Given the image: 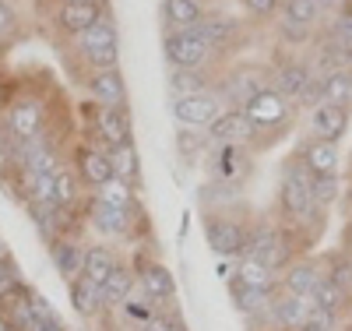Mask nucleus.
<instances>
[{"mask_svg":"<svg viewBox=\"0 0 352 331\" xmlns=\"http://www.w3.org/2000/svg\"><path fill=\"white\" fill-rule=\"evenodd\" d=\"M310 184H314V173L300 159H292L282 176V187H278V201L292 222H310L317 215V201H314Z\"/></svg>","mask_w":352,"mask_h":331,"instance_id":"obj_1","label":"nucleus"},{"mask_svg":"<svg viewBox=\"0 0 352 331\" xmlns=\"http://www.w3.org/2000/svg\"><path fill=\"white\" fill-rule=\"evenodd\" d=\"M272 85V74L264 71V67H254V64H243V67H236V71H229V74H222V78H215V88L212 92L219 96V103L222 106H229V109H243L261 88H268Z\"/></svg>","mask_w":352,"mask_h":331,"instance_id":"obj_2","label":"nucleus"},{"mask_svg":"<svg viewBox=\"0 0 352 331\" xmlns=\"http://www.w3.org/2000/svg\"><path fill=\"white\" fill-rule=\"evenodd\" d=\"M162 53L173 67H187V71H201L212 64L215 50L204 43V36L197 28H176V32H166L162 39Z\"/></svg>","mask_w":352,"mask_h":331,"instance_id":"obj_3","label":"nucleus"},{"mask_svg":"<svg viewBox=\"0 0 352 331\" xmlns=\"http://www.w3.org/2000/svg\"><path fill=\"white\" fill-rule=\"evenodd\" d=\"M247 120H250V127H254V134H264V131H275V127H282L285 120L292 116V103L285 99V96H278L275 88L268 85V88H261V92L240 109Z\"/></svg>","mask_w":352,"mask_h":331,"instance_id":"obj_4","label":"nucleus"},{"mask_svg":"<svg viewBox=\"0 0 352 331\" xmlns=\"http://www.w3.org/2000/svg\"><path fill=\"white\" fill-rule=\"evenodd\" d=\"M88 124H92V131L99 134L102 152H109V148H116V145H127L131 134H134L127 106H99L96 103V109H88Z\"/></svg>","mask_w":352,"mask_h":331,"instance_id":"obj_5","label":"nucleus"},{"mask_svg":"<svg viewBox=\"0 0 352 331\" xmlns=\"http://www.w3.org/2000/svg\"><path fill=\"white\" fill-rule=\"evenodd\" d=\"M289 236L275 226H257L250 236H247V257L268 264L272 272H278V268L289 264Z\"/></svg>","mask_w":352,"mask_h":331,"instance_id":"obj_6","label":"nucleus"},{"mask_svg":"<svg viewBox=\"0 0 352 331\" xmlns=\"http://www.w3.org/2000/svg\"><path fill=\"white\" fill-rule=\"evenodd\" d=\"M43 124H46V106L43 99L36 96H14L8 103V127H11V138L18 141H32L43 134Z\"/></svg>","mask_w":352,"mask_h":331,"instance_id":"obj_7","label":"nucleus"},{"mask_svg":"<svg viewBox=\"0 0 352 331\" xmlns=\"http://www.w3.org/2000/svg\"><path fill=\"white\" fill-rule=\"evenodd\" d=\"M247 229L236 219H226V215H212L204 222V239L219 257H243L247 254Z\"/></svg>","mask_w":352,"mask_h":331,"instance_id":"obj_8","label":"nucleus"},{"mask_svg":"<svg viewBox=\"0 0 352 331\" xmlns=\"http://www.w3.org/2000/svg\"><path fill=\"white\" fill-rule=\"evenodd\" d=\"M226 106L219 103L215 92H201V96H176L173 99V116L180 127H208L212 120L222 113Z\"/></svg>","mask_w":352,"mask_h":331,"instance_id":"obj_9","label":"nucleus"},{"mask_svg":"<svg viewBox=\"0 0 352 331\" xmlns=\"http://www.w3.org/2000/svg\"><path fill=\"white\" fill-rule=\"evenodd\" d=\"M102 18H106L102 0H60V8H56V25H60V32H67L74 39Z\"/></svg>","mask_w":352,"mask_h":331,"instance_id":"obj_10","label":"nucleus"},{"mask_svg":"<svg viewBox=\"0 0 352 331\" xmlns=\"http://www.w3.org/2000/svg\"><path fill=\"white\" fill-rule=\"evenodd\" d=\"M310 131L320 141H342V134L349 131V106L345 103H320L310 109Z\"/></svg>","mask_w":352,"mask_h":331,"instance_id":"obj_11","label":"nucleus"},{"mask_svg":"<svg viewBox=\"0 0 352 331\" xmlns=\"http://www.w3.org/2000/svg\"><path fill=\"white\" fill-rule=\"evenodd\" d=\"M317 74H314V67L307 64V60H285L282 67H275L272 71V88L278 96H285L292 106H296V99L303 96V88L314 81Z\"/></svg>","mask_w":352,"mask_h":331,"instance_id":"obj_12","label":"nucleus"},{"mask_svg":"<svg viewBox=\"0 0 352 331\" xmlns=\"http://www.w3.org/2000/svg\"><path fill=\"white\" fill-rule=\"evenodd\" d=\"M204 131H208L212 145H247V141H254V127L240 109H222Z\"/></svg>","mask_w":352,"mask_h":331,"instance_id":"obj_13","label":"nucleus"},{"mask_svg":"<svg viewBox=\"0 0 352 331\" xmlns=\"http://www.w3.org/2000/svg\"><path fill=\"white\" fill-rule=\"evenodd\" d=\"M300 162H303L314 176H338V169H342V152H338L335 141L310 138V141H303V148H300Z\"/></svg>","mask_w":352,"mask_h":331,"instance_id":"obj_14","label":"nucleus"},{"mask_svg":"<svg viewBox=\"0 0 352 331\" xmlns=\"http://www.w3.org/2000/svg\"><path fill=\"white\" fill-rule=\"evenodd\" d=\"M88 92H92V103H99V106H127V81H124L120 67L92 71L88 74Z\"/></svg>","mask_w":352,"mask_h":331,"instance_id":"obj_15","label":"nucleus"},{"mask_svg":"<svg viewBox=\"0 0 352 331\" xmlns=\"http://www.w3.org/2000/svg\"><path fill=\"white\" fill-rule=\"evenodd\" d=\"M310 299L303 296H292V292H282V296H272V307H268V317L275 321V328H285V331H300L307 314H310Z\"/></svg>","mask_w":352,"mask_h":331,"instance_id":"obj_16","label":"nucleus"},{"mask_svg":"<svg viewBox=\"0 0 352 331\" xmlns=\"http://www.w3.org/2000/svg\"><path fill=\"white\" fill-rule=\"evenodd\" d=\"M197 32L204 36V43L219 53V50H226L232 39L240 36V18H232V14H208V11H204V18L197 21Z\"/></svg>","mask_w":352,"mask_h":331,"instance_id":"obj_17","label":"nucleus"},{"mask_svg":"<svg viewBox=\"0 0 352 331\" xmlns=\"http://www.w3.org/2000/svg\"><path fill=\"white\" fill-rule=\"evenodd\" d=\"M88 219H92V226H96L99 233H106V236H124V233L131 229V222H134L127 208H113V204H106V201H99V197H92Z\"/></svg>","mask_w":352,"mask_h":331,"instance_id":"obj_18","label":"nucleus"},{"mask_svg":"<svg viewBox=\"0 0 352 331\" xmlns=\"http://www.w3.org/2000/svg\"><path fill=\"white\" fill-rule=\"evenodd\" d=\"M141 292L148 296L152 307L173 299L176 282H173V275H169V268H162V264H144V268H141Z\"/></svg>","mask_w":352,"mask_h":331,"instance_id":"obj_19","label":"nucleus"},{"mask_svg":"<svg viewBox=\"0 0 352 331\" xmlns=\"http://www.w3.org/2000/svg\"><path fill=\"white\" fill-rule=\"evenodd\" d=\"M78 176L85 180V184H92V187H102L106 180L113 176L109 156L102 152V148H96V145L81 148V152H78Z\"/></svg>","mask_w":352,"mask_h":331,"instance_id":"obj_20","label":"nucleus"},{"mask_svg":"<svg viewBox=\"0 0 352 331\" xmlns=\"http://www.w3.org/2000/svg\"><path fill=\"white\" fill-rule=\"evenodd\" d=\"M243 173V145H212V176L219 184H232Z\"/></svg>","mask_w":352,"mask_h":331,"instance_id":"obj_21","label":"nucleus"},{"mask_svg":"<svg viewBox=\"0 0 352 331\" xmlns=\"http://www.w3.org/2000/svg\"><path fill=\"white\" fill-rule=\"evenodd\" d=\"M99 292H102V307H124L131 299V292H134V272L124 268V264H116L113 272L102 279Z\"/></svg>","mask_w":352,"mask_h":331,"instance_id":"obj_22","label":"nucleus"},{"mask_svg":"<svg viewBox=\"0 0 352 331\" xmlns=\"http://www.w3.org/2000/svg\"><path fill=\"white\" fill-rule=\"evenodd\" d=\"M169 88H173V99H176V96H201V92H212V88H215V78H212L208 67H201V71L173 67Z\"/></svg>","mask_w":352,"mask_h":331,"instance_id":"obj_23","label":"nucleus"},{"mask_svg":"<svg viewBox=\"0 0 352 331\" xmlns=\"http://www.w3.org/2000/svg\"><path fill=\"white\" fill-rule=\"evenodd\" d=\"M78 50L85 53H102V50H120V36H116V25L113 21H96L92 28H85L78 36Z\"/></svg>","mask_w":352,"mask_h":331,"instance_id":"obj_24","label":"nucleus"},{"mask_svg":"<svg viewBox=\"0 0 352 331\" xmlns=\"http://www.w3.org/2000/svg\"><path fill=\"white\" fill-rule=\"evenodd\" d=\"M106 156H109V166H113V176H116V180H124V184H131V187L141 180V162H138V148H134V141L109 148Z\"/></svg>","mask_w":352,"mask_h":331,"instance_id":"obj_25","label":"nucleus"},{"mask_svg":"<svg viewBox=\"0 0 352 331\" xmlns=\"http://www.w3.org/2000/svg\"><path fill=\"white\" fill-rule=\"evenodd\" d=\"M162 14H166V25L173 28H197V21L204 18V8L201 0H162Z\"/></svg>","mask_w":352,"mask_h":331,"instance_id":"obj_26","label":"nucleus"},{"mask_svg":"<svg viewBox=\"0 0 352 331\" xmlns=\"http://www.w3.org/2000/svg\"><path fill=\"white\" fill-rule=\"evenodd\" d=\"M275 272L268 264H261V261H254V257H240L236 261V279L232 282H240V286H250V289H268V292H275Z\"/></svg>","mask_w":352,"mask_h":331,"instance_id":"obj_27","label":"nucleus"},{"mask_svg":"<svg viewBox=\"0 0 352 331\" xmlns=\"http://www.w3.org/2000/svg\"><path fill=\"white\" fill-rule=\"evenodd\" d=\"M71 303H74V310L81 317H96L102 310V292H99V286L92 279L78 275V279H71Z\"/></svg>","mask_w":352,"mask_h":331,"instance_id":"obj_28","label":"nucleus"},{"mask_svg":"<svg viewBox=\"0 0 352 331\" xmlns=\"http://www.w3.org/2000/svg\"><path fill=\"white\" fill-rule=\"evenodd\" d=\"M320 103H352V67L320 74Z\"/></svg>","mask_w":352,"mask_h":331,"instance_id":"obj_29","label":"nucleus"},{"mask_svg":"<svg viewBox=\"0 0 352 331\" xmlns=\"http://www.w3.org/2000/svg\"><path fill=\"white\" fill-rule=\"evenodd\" d=\"M53 264H56V272H60L67 282L81 275V264H85V250L78 244H71V239H53Z\"/></svg>","mask_w":352,"mask_h":331,"instance_id":"obj_30","label":"nucleus"},{"mask_svg":"<svg viewBox=\"0 0 352 331\" xmlns=\"http://www.w3.org/2000/svg\"><path fill=\"white\" fill-rule=\"evenodd\" d=\"M317 282H320V272H317L314 264H292L289 272H285V279H282V292L310 299V292L317 289Z\"/></svg>","mask_w":352,"mask_h":331,"instance_id":"obj_31","label":"nucleus"},{"mask_svg":"<svg viewBox=\"0 0 352 331\" xmlns=\"http://www.w3.org/2000/svg\"><path fill=\"white\" fill-rule=\"evenodd\" d=\"M208 148H212L208 131H201V127H180L176 131V152H180L184 162H197Z\"/></svg>","mask_w":352,"mask_h":331,"instance_id":"obj_32","label":"nucleus"},{"mask_svg":"<svg viewBox=\"0 0 352 331\" xmlns=\"http://www.w3.org/2000/svg\"><path fill=\"white\" fill-rule=\"evenodd\" d=\"M345 299H349V292H345L331 275H320L317 289L310 292V303H314V307H320V310H331V314H342Z\"/></svg>","mask_w":352,"mask_h":331,"instance_id":"obj_33","label":"nucleus"},{"mask_svg":"<svg viewBox=\"0 0 352 331\" xmlns=\"http://www.w3.org/2000/svg\"><path fill=\"white\" fill-rule=\"evenodd\" d=\"M116 268V257L109 247H88L85 250V264H81V275L85 279H92L96 286H102V279Z\"/></svg>","mask_w":352,"mask_h":331,"instance_id":"obj_34","label":"nucleus"},{"mask_svg":"<svg viewBox=\"0 0 352 331\" xmlns=\"http://www.w3.org/2000/svg\"><path fill=\"white\" fill-rule=\"evenodd\" d=\"M232 299H236V307L243 314H254V317H264L272 307L268 289H250V286H240V282H232Z\"/></svg>","mask_w":352,"mask_h":331,"instance_id":"obj_35","label":"nucleus"},{"mask_svg":"<svg viewBox=\"0 0 352 331\" xmlns=\"http://www.w3.org/2000/svg\"><path fill=\"white\" fill-rule=\"evenodd\" d=\"M96 197L113 204V208H127V212H134V187L124 184V180H116V176H109L102 187H96Z\"/></svg>","mask_w":352,"mask_h":331,"instance_id":"obj_36","label":"nucleus"},{"mask_svg":"<svg viewBox=\"0 0 352 331\" xmlns=\"http://www.w3.org/2000/svg\"><path fill=\"white\" fill-rule=\"evenodd\" d=\"M282 18L296 21V25H307V28H317V21H320V8H317V0H285Z\"/></svg>","mask_w":352,"mask_h":331,"instance_id":"obj_37","label":"nucleus"},{"mask_svg":"<svg viewBox=\"0 0 352 331\" xmlns=\"http://www.w3.org/2000/svg\"><path fill=\"white\" fill-rule=\"evenodd\" d=\"M32 331H64V321L53 314V307L46 303L43 296H32Z\"/></svg>","mask_w":352,"mask_h":331,"instance_id":"obj_38","label":"nucleus"},{"mask_svg":"<svg viewBox=\"0 0 352 331\" xmlns=\"http://www.w3.org/2000/svg\"><path fill=\"white\" fill-rule=\"evenodd\" d=\"M53 201H56V208H67L78 201V176L71 169H60L53 176Z\"/></svg>","mask_w":352,"mask_h":331,"instance_id":"obj_39","label":"nucleus"},{"mask_svg":"<svg viewBox=\"0 0 352 331\" xmlns=\"http://www.w3.org/2000/svg\"><path fill=\"white\" fill-rule=\"evenodd\" d=\"M310 191H314L317 208H328V204H335L338 194H342V180H338V176H314Z\"/></svg>","mask_w":352,"mask_h":331,"instance_id":"obj_40","label":"nucleus"},{"mask_svg":"<svg viewBox=\"0 0 352 331\" xmlns=\"http://www.w3.org/2000/svg\"><path fill=\"white\" fill-rule=\"evenodd\" d=\"M300 331H342V321H338V314H331V310L310 307V314H307V321H303Z\"/></svg>","mask_w":352,"mask_h":331,"instance_id":"obj_41","label":"nucleus"},{"mask_svg":"<svg viewBox=\"0 0 352 331\" xmlns=\"http://www.w3.org/2000/svg\"><path fill=\"white\" fill-rule=\"evenodd\" d=\"M278 32H282V39H285V43H292V46H300V43H310V39H314V28L296 25V21H289V18H282V21H278Z\"/></svg>","mask_w":352,"mask_h":331,"instance_id":"obj_42","label":"nucleus"},{"mask_svg":"<svg viewBox=\"0 0 352 331\" xmlns=\"http://www.w3.org/2000/svg\"><path fill=\"white\" fill-rule=\"evenodd\" d=\"M14 32H18V18H14L8 0H0V43H11Z\"/></svg>","mask_w":352,"mask_h":331,"instance_id":"obj_43","label":"nucleus"},{"mask_svg":"<svg viewBox=\"0 0 352 331\" xmlns=\"http://www.w3.org/2000/svg\"><path fill=\"white\" fill-rule=\"evenodd\" d=\"M240 4L247 8V14L254 18H272L278 11V0H240Z\"/></svg>","mask_w":352,"mask_h":331,"instance_id":"obj_44","label":"nucleus"},{"mask_svg":"<svg viewBox=\"0 0 352 331\" xmlns=\"http://www.w3.org/2000/svg\"><path fill=\"white\" fill-rule=\"evenodd\" d=\"M18 286V275H14V268L11 264H0V299H4L11 289Z\"/></svg>","mask_w":352,"mask_h":331,"instance_id":"obj_45","label":"nucleus"},{"mask_svg":"<svg viewBox=\"0 0 352 331\" xmlns=\"http://www.w3.org/2000/svg\"><path fill=\"white\" fill-rule=\"evenodd\" d=\"M345 4V0H317V8H320V14H328V11H338Z\"/></svg>","mask_w":352,"mask_h":331,"instance_id":"obj_46","label":"nucleus"},{"mask_svg":"<svg viewBox=\"0 0 352 331\" xmlns=\"http://www.w3.org/2000/svg\"><path fill=\"white\" fill-rule=\"evenodd\" d=\"M11 261V250H8V239L0 236V264H8Z\"/></svg>","mask_w":352,"mask_h":331,"instance_id":"obj_47","label":"nucleus"},{"mask_svg":"<svg viewBox=\"0 0 352 331\" xmlns=\"http://www.w3.org/2000/svg\"><path fill=\"white\" fill-rule=\"evenodd\" d=\"M11 103V96H8V88H4V81H0V106H8Z\"/></svg>","mask_w":352,"mask_h":331,"instance_id":"obj_48","label":"nucleus"},{"mask_svg":"<svg viewBox=\"0 0 352 331\" xmlns=\"http://www.w3.org/2000/svg\"><path fill=\"white\" fill-rule=\"evenodd\" d=\"M0 331H14V328L8 324V317H4V314H0Z\"/></svg>","mask_w":352,"mask_h":331,"instance_id":"obj_49","label":"nucleus"},{"mask_svg":"<svg viewBox=\"0 0 352 331\" xmlns=\"http://www.w3.org/2000/svg\"><path fill=\"white\" fill-rule=\"evenodd\" d=\"M166 331H184V324H173V328H166Z\"/></svg>","mask_w":352,"mask_h":331,"instance_id":"obj_50","label":"nucleus"},{"mask_svg":"<svg viewBox=\"0 0 352 331\" xmlns=\"http://www.w3.org/2000/svg\"><path fill=\"white\" fill-rule=\"evenodd\" d=\"M8 53V43H0V56H4Z\"/></svg>","mask_w":352,"mask_h":331,"instance_id":"obj_51","label":"nucleus"},{"mask_svg":"<svg viewBox=\"0 0 352 331\" xmlns=\"http://www.w3.org/2000/svg\"><path fill=\"white\" fill-rule=\"evenodd\" d=\"M349 247H352V226H349Z\"/></svg>","mask_w":352,"mask_h":331,"instance_id":"obj_52","label":"nucleus"},{"mask_svg":"<svg viewBox=\"0 0 352 331\" xmlns=\"http://www.w3.org/2000/svg\"><path fill=\"white\" fill-rule=\"evenodd\" d=\"M349 331H352V328H349Z\"/></svg>","mask_w":352,"mask_h":331,"instance_id":"obj_53","label":"nucleus"}]
</instances>
